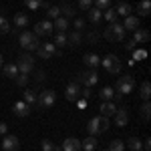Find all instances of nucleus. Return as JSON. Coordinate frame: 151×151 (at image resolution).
<instances>
[{
  "instance_id": "obj_48",
  "label": "nucleus",
  "mask_w": 151,
  "mask_h": 151,
  "mask_svg": "<svg viewBox=\"0 0 151 151\" xmlns=\"http://www.w3.org/2000/svg\"><path fill=\"white\" fill-rule=\"evenodd\" d=\"M145 57H147L145 50H135V52H133V60H143Z\"/></svg>"
},
{
  "instance_id": "obj_26",
  "label": "nucleus",
  "mask_w": 151,
  "mask_h": 151,
  "mask_svg": "<svg viewBox=\"0 0 151 151\" xmlns=\"http://www.w3.org/2000/svg\"><path fill=\"white\" fill-rule=\"evenodd\" d=\"M52 28H57V32H67L69 30V20L65 16H58V18H55V22H52Z\"/></svg>"
},
{
  "instance_id": "obj_8",
  "label": "nucleus",
  "mask_w": 151,
  "mask_h": 151,
  "mask_svg": "<svg viewBox=\"0 0 151 151\" xmlns=\"http://www.w3.org/2000/svg\"><path fill=\"white\" fill-rule=\"evenodd\" d=\"M101 65H103V69L107 73H111V75H119L121 73V60L117 55H107V57L101 58Z\"/></svg>"
},
{
  "instance_id": "obj_3",
  "label": "nucleus",
  "mask_w": 151,
  "mask_h": 151,
  "mask_svg": "<svg viewBox=\"0 0 151 151\" xmlns=\"http://www.w3.org/2000/svg\"><path fill=\"white\" fill-rule=\"evenodd\" d=\"M18 45H20L24 50H36L38 45H40V40H38V36H36L35 32L22 30V32L18 35Z\"/></svg>"
},
{
  "instance_id": "obj_30",
  "label": "nucleus",
  "mask_w": 151,
  "mask_h": 151,
  "mask_svg": "<svg viewBox=\"0 0 151 151\" xmlns=\"http://www.w3.org/2000/svg\"><path fill=\"white\" fill-rule=\"evenodd\" d=\"M139 97H141V99H143V101H149V97H151V85H149V81L141 83V89H139Z\"/></svg>"
},
{
  "instance_id": "obj_47",
  "label": "nucleus",
  "mask_w": 151,
  "mask_h": 151,
  "mask_svg": "<svg viewBox=\"0 0 151 151\" xmlns=\"http://www.w3.org/2000/svg\"><path fill=\"white\" fill-rule=\"evenodd\" d=\"M91 97V87H85V89H81V95H79V99H89Z\"/></svg>"
},
{
  "instance_id": "obj_32",
  "label": "nucleus",
  "mask_w": 151,
  "mask_h": 151,
  "mask_svg": "<svg viewBox=\"0 0 151 151\" xmlns=\"http://www.w3.org/2000/svg\"><path fill=\"white\" fill-rule=\"evenodd\" d=\"M103 18H105L109 24H113V22H117V20H119V16H117L115 8H107V10H103Z\"/></svg>"
},
{
  "instance_id": "obj_54",
  "label": "nucleus",
  "mask_w": 151,
  "mask_h": 151,
  "mask_svg": "<svg viewBox=\"0 0 151 151\" xmlns=\"http://www.w3.org/2000/svg\"><path fill=\"white\" fill-rule=\"evenodd\" d=\"M105 151H109V149H105Z\"/></svg>"
},
{
  "instance_id": "obj_14",
  "label": "nucleus",
  "mask_w": 151,
  "mask_h": 151,
  "mask_svg": "<svg viewBox=\"0 0 151 151\" xmlns=\"http://www.w3.org/2000/svg\"><path fill=\"white\" fill-rule=\"evenodd\" d=\"M12 113L16 117H28L30 115V105H26L24 101H16L12 107Z\"/></svg>"
},
{
  "instance_id": "obj_25",
  "label": "nucleus",
  "mask_w": 151,
  "mask_h": 151,
  "mask_svg": "<svg viewBox=\"0 0 151 151\" xmlns=\"http://www.w3.org/2000/svg\"><path fill=\"white\" fill-rule=\"evenodd\" d=\"M149 12H151V0H141L139 4H137V14H139V18L149 16Z\"/></svg>"
},
{
  "instance_id": "obj_20",
  "label": "nucleus",
  "mask_w": 151,
  "mask_h": 151,
  "mask_svg": "<svg viewBox=\"0 0 151 151\" xmlns=\"http://www.w3.org/2000/svg\"><path fill=\"white\" fill-rule=\"evenodd\" d=\"M2 73H4V77H8L12 81L18 77V69H16L14 63H4V65H2Z\"/></svg>"
},
{
  "instance_id": "obj_23",
  "label": "nucleus",
  "mask_w": 151,
  "mask_h": 151,
  "mask_svg": "<svg viewBox=\"0 0 151 151\" xmlns=\"http://www.w3.org/2000/svg\"><path fill=\"white\" fill-rule=\"evenodd\" d=\"M87 16H89V22L91 24H99L101 20H103V12L99 10V8H95V6L87 10Z\"/></svg>"
},
{
  "instance_id": "obj_7",
  "label": "nucleus",
  "mask_w": 151,
  "mask_h": 151,
  "mask_svg": "<svg viewBox=\"0 0 151 151\" xmlns=\"http://www.w3.org/2000/svg\"><path fill=\"white\" fill-rule=\"evenodd\" d=\"M16 69H18V73H22V75H30V73L35 70V57L28 55V52H22V55L18 57Z\"/></svg>"
},
{
  "instance_id": "obj_34",
  "label": "nucleus",
  "mask_w": 151,
  "mask_h": 151,
  "mask_svg": "<svg viewBox=\"0 0 151 151\" xmlns=\"http://www.w3.org/2000/svg\"><path fill=\"white\" fill-rule=\"evenodd\" d=\"M8 32H12L10 22H8V18L4 14H0V35H8Z\"/></svg>"
},
{
  "instance_id": "obj_41",
  "label": "nucleus",
  "mask_w": 151,
  "mask_h": 151,
  "mask_svg": "<svg viewBox=\"0 0 151 151\" xmlns=\"http://www.w3.org/2000/svg\"><path fill=\"white\" fill-rule=\"evenodd\" d=\"M47 16L50 18V20H55V18H58L60 16V6H50L47 12Z\"/></svg>"
},
{
  "instance_id": "obj_53",
  "label": "nucleus",
  "mask_w": 151,
  "mask_h": 151,
  "mask_svg": "<svg viewBox=\"0 0 151 151\" xmlns=\"http://www.w3.org/2000/svg\"><path fill=\"white\" fill-rule=\"evenodd\" d=\"M2 65H4V58H2V52H0V69H2Z\"/></svg>"
},
{
  "instance_id": "obj_27",
  "label": "nucleus",
  "mask_w": 151,
  "mask_h": 151,
  "mask_svg": "<svg viewBox=\"0 0 151 151\" xmlns=\"http://www.w3.org/2000/svg\"><path fill=\"white\" fill-rule=\"evenodd\" d=\"M97 145H99V141L95 139L93 135H89L87 139L81 141V149H85V151H95V149H97Z\"/></svg>"
},
{
  "instance_id": "obj_28",
  "label": "nucleus",
  "mask_w": 151,
  "mask_h": 151,
  "mask_svg": "<svg viewBox=\"0 0 151 151\" xmlns=\"http://www.w3.org/2000/svg\"><path fill=\"white\" fill-rule=\"evenodd\" d=\"M131 10H133V8H131V4L123 2V0H121V2H119V4L115 6L117 16H129V14H131Z\"/></svg>"
},
{
  "instance_id": "obj_9",
  "label": "nucleus",
  "mask_w": 151,
  "mask_h": 151,
  "mask_svg": "<svg viewBox=\"0 0 151 151\" xmlns=\"http://www.w3.org/2000/svg\"><path fill=\"white\" fill-rule=\"evenodd\" d=\"M36 55L42 58V60H48V58L55 57V55H60V50H57V47L52 42H40L38 48H36Z\"/></svg>"
},
{
  "instance_id": "obj_51",
  "label": "nucleus",
  "mask_w": 151,
  "mask_h": 151,
  "mask_svg": "<svg viewBox=\"0 0 151 151\" xmlns=\"http://www.w3.org/2000/svg\"><path fill=\"white\" fill-rule=\"evenodd\" d=\"M6 131H8V125L0 121V135H6Z\"/></svg>"
},
{
  "instance_id": "obj_22",
  "label": "nucleus",
  "mask_w": 151,
  "mask_h": 151,
  "mask_svg": "<svg viewBox=\"0 0 151 151\" xmlns=\"http://www.w3.org/2000/svg\"><path fill=\"white\" fill-rule=\"evenodd\" d=\"M36 99H38V93H36V91H32V89H24V93H22V101H24L26 105L35 107V105H36Z\"/></svg>"
},
{
  "instance_id": "obj_42",
  "label": "nucleus",
  "mask_w": 151,
  "mask_h": 151,
  "mask_svg": "<svg viewBox=\"0 0 151 151\" xmlns=\"http://www.w3.org/2000/svg\"><path fill=\"white\" fill-rule=\"evenodd\" d=\"M18 87H26V83H28V75H22V73H18V77L14 79Z\"/></svg>"
},
{
  "instance_id": "obj_10",
  "label": "nucleus",
  "mask_w": 151,
  "mask_h": 151,
  "mask_svg": "<svg viewBox=\"0 0 151 151\" xmlns=\"http://www.w3.org/2000/svg\"><path fill=\"white\" fill-rule=\"evenodd\" d=\"M79 95H81V85L75 81H70L67 85V89H65V97H67V101L69 103H77L79 101Z\"/></svg>"
},
{
  "instance_id": "obj_15",
  "label": "nucleus",
  "mask_w": 151,
  "mask_h": 151,
  "mask_svg": "<svg viewBox=\"0 0 151 151\" xmlns=\"http://www.w3.org/2000/svg\"><path fill=\"white\" fill-rule=\"evenodd\" d=\"M63 151H83L81 149V139L77 137H67L63 141Z\"/></svg>"
},
{
  "instance_id": "obj_2",
  "label": "nucleus",
  "mask_w": 151,
  "mask_h": 151,
  "mask_svg": "<svg viewBox=\"0 0 151 151\" xmlns=\"http://www.w3.org/2000/svg\"><path fill=\"white\" fill-rule=\"evenodd\" d=\"M111 127V123H109V117H93L89 123H87V133L89 135H99V133H107Z\"/></svg>"
},
{
  "instance_id": "obj_40",
  "label": "nucleus",
  "mask_w": 151,
  "mask_h": 151,
  "mask_svg": "<svg viewBox=\"0 0 151 151\" xmlns=\"http://www.w3.org/2000/svg\"><path fill=\"white\" fill-rule=\"evenodd\" d=\"M40 147H42V151H58V147L50 139H42L40 141Z\"/></svg>"
},
{
  "instance_id": "obj_45",
  "label": "nucleus",
  "mask_w": 151,
  "mask_h": 151,
  "mask_svg": "<svg viewBox=\"0 0 151 151\" xmlns=\"http://www.w3.org/2000/svg\"><path fill=\"white\" fill-rule=\"evenodd\" d=\"M73 30L83 32V30H85V20H83V18H75V28H73Z\"/></svg>"
},
{
  "instance_id": "obj_18",
  "label": "nucleus",
  "mask_w": 151,
  "mask_h": 151,
  "mask_svg": "<svg viewBox=\"0 0 151 151\" xmlns=\"http://www.w3.org/2000/svg\"><path fill=\"white\" fill-rule=\"evenodd\" d=\"M123 28L125 30H137V28H141V24H139V16H125V22H123Z\"/></svg>"
},
{
  "instance_id": "obj_21",
  "label": "nucleus",
  "mask_w": 151,
  "mask_h": 151,
  "mask_svg": "<svg viewBox=\"0 0 151 151\" xmlns=\"http://www.w3.org/2000/svg\"><path fill=\"white\" fill-rule=\"evenodd\" d=\"M83 60H85V65H87L89 69H97V67L101 65V58L97 57L95 52H87V55L83 57Z\"/></svg>"
},
{
  "instance_id": "obj_13",
  "label": "nucleus",
  "mask_w": 151,
  "mask_h": 151,
  "mask_svg": "<svg viewBox=\"0 0 151 151\" xmlns=\"http://www.w3.org/2000/svg\"><path fill=\"white\" fill-rule=\"evenodd\" d=\"M115 125L117 127H127V123H129V113H127V109H119L117 107V111H115Z\"/></svg>"
},
{
  "instance_id": "obj_46",
  "label": "nucleus",
  "mask_w": 151,
  "mask_h": 151,
  "mask_svg": "<svg viewBox=\"0 0 151 151\" xmlns=\"http://www.w3.org/2000/svg\"><path fill=\"white\" fill-rule=\"evenodd\" d=\"M123 45H125V50H135V40L133 38H129V40H123Z\"/></svg>"
},
{
  "instance_id": "obj_37",
  "label": "nucleus",
  "mask_w": 151,
  "mask_h": 151,
  "mask_svg": "<svg viewBox=\"0 0 151 151\" xmlns=\"http://www.w3.org/2000/svg\"><path fill=\"white\" fill-rule=\"evenodd\" d=\"M42 2L45 0H24V6L28 10H38V8H42Z\"/></svg>"
},
{
  "instance_id": "obj_11",
  "label": "nucleus",
  "mask_w": 151,
  "mask_h": 151,
  "mask_svg": "<svg viewBox=\"0 0 151 151\" xmlns=\"http://www.w3.org/2000/svg\"><path fill=\"white\" fill-rule=\"evenodd\" d=\"M2 149L4 151H18V147H20V141H18V137L16 135H2Z\"/></svg>"
},
{
  "instance_id": "obj_24",
  "label": "nucleus",
  "mask_w": 151,
  "mask_h": 151,
  "mask_svg": "<svg viewBox=\"0 0 151 151\" xmlns=\"http://www.w3.org/2000/svg\"><path fill=\"white\" fill-rule=\"evenodd\" d=\"M149 38H151V32L145 30V28H137V30L133 32V40H135V42H147Z\"/></svg>"
},
{
  "instance_id": "obj_29",
  "label": "nucleus",
  "mask_w": 151,
  "mask_h": 151,
  "mask_svg": "<svg viewBox=\"0 0 151 151\" xmlns=\"http://www.w3.org/2000/svg\"><path fill=\"white\" fill-rule=\"evenodd\" d=\"M125 147H129L131 151H143V141H141L139 137H129Z\"/></svg>"
},
{
  "instance_id": "obj_52",
  "label": "nucleus",
  "mask_w": 151,
  "mask_h": 151,
  "mask_svg": "<svg viewBox=\"0 0 151 151\" xmlns=\"http://www.w3.org/2000/svg\"><path fill=\"white\" fill-rule=\"evenodd\" d=\"M77 103H79V107H81V109H85V105H87V101H85V99H79Z\"/></svg>"
},
{
  "instance_id": "obj_33",
  "label": "nucleus",
  "mask_w": 151,
  "mask_h": 151,
  "mask_svg": "<svg viewBox=\"0 0 151 151\" xmlns=\"http://www.w3.org/2000/svg\"><path fill=\"white\" fill-rule=\"evenodd\" d=\"M139 113H141V119L147 123V121H149V117H151V105H149V101H145V103L139 107Z\"/></svg>"
},
{
  "instance_id": "obj_50",
  "label": "nucleus",
  "mask_w": 151,
  "mask_h": 151,
  "mask_svg": "<svg viewBox=\"0 0 151 151\" xmlns=\"http://www.w3.org/2000/svg\"><path fill=\"white\" fill-rule=\"evenodd\" d=\"M143 149H145V151L151 149V139H149V137H145V139H143Z\"/></svg>"
},
{
  "instance_id": "obj_43",
  "label": "nucleus",
  "mask_w": 151,
  "mask_h": 151,
  "mask_svg": "<svg viewBox=\"0 0 151 151\" xmlns=\"http://www.w3.org/2000/svg\"><path fill=\"white\" fill-rule=\"evenodd\" d=\"M79 8H81V10H89V8H93V0H79Z\"/></svg>"
},
{
  "instance_id": "obj_12",
  "label": "nucleus",
  "mask_w": 151,
  "mask_h": 151,
  "mask_svg": "<svg viewBox=\"0 0 151 151\" xmlns=\"http://www.w3.org/2000/svg\"><path fill=\"white\" fill-rule=\"evenodd\" d=\"M35 35H36V36H48V35H52V22H50V20L36 22V26H35Z\"/></svg>"
},
{
  "instance_id": "obj_44",
  "label": "nucleus",
  "mask_w": 151,
  "mask_h": 151,
  "mask_svg": "<svg viewBox=\"0 0 151 151\" xmlns=\"http://www.w3.org/2000/svg\"><path fill=\"white\" fill-rule=\"evenodd\" d=\"M87 40L95 45V42L99 40V32H97V30H89V32H87Z\"/></svg>"
},
{
  "instance_id": "obj_36",
  "label": "nucleus",
  "mask_w": 151,
  "mask_h": 151,
  "mask_svg": "<svg viewBox=\"0 0 151 151\" xmlns=\"http://www.w3.org/2000/svg\"><path fill=\"white\" fill-rule=\"evenodd\" d=\"M55 47H67V32H57L55 35V42H52Z\"/></svg>"
},
{
  "instance_id": "obj_38",
  "label": "nucleus",
  "mask_w": 151,
  "mask_h": 151,
  "mask_svg": "<svg viewBox=\"0 0 151 151\" xmlns=\"http://www.w3.org/2000/svg\"><path fill=\"white\" fill-rule=\"evenodd\" d=\"M93 6L103 12V10H107V8H111V0H93Z\"/></svg>"
},
{
  "instance_id": "obj_39",
  "label": "nucleus",
  "mask_w": 151,
  "mask_h": 151,
  "mask_svg": "<svg viewBox=\"0 0 151 151\" xmlns=\"http://www.w3.org/2000/svg\"><path fill=\"white\" fill-rule=\"evenodd\" d=\"M109 151H125V143L121 139H113L109 145Z\"/></svg>"
},
{
  "instance_id": "obj_16",
  "label": "nucleus",
  "mask_w": 151,
  "mask_h": 151,
  "mask_svg": "<svg viewBox=\"0 0 151 151\" xmlns=\"http://www.w3.org/2000/svg\"><path fill=\"white\" fill-rule=\"evenodd\" d=\"M81 42H83V32H79V30H73L67 36V47H70V48L81 47Z\"/></svg>"
},
{
  "instance_id": "obj_31",
  "label": "nucleus",
  "mask_w": 151,
  "mask_h": 151,
  "mask_svg": "<svg viewBox=\"0 0 151 151\" xmlns=\"http://www.w3.org/2000/svg\"><path fill=\"white\" fill-rule=\"evenodd\" d=\"M113 95H115V89H111V87H103V89L99 91V99H101V101H111Z\"/></svg>"
},
{
  "instance_id": "obj_6",
  "label": "nucleus",
  "mask_w": 151,
  "mask_h": 151,
  "mask_svg": "<svg viewBox=\"0 0 151 151\" xmlns=\"http://www.w3.org/2000/svg\"><path fill=\"white\" fill-rule=\"evenodd\" d=\"M75 83H79V85H85V87H93L99 83V75H97V70L95 69H89V70H81V73H77V77H75Z\"/></svg>"
},
{
  "instance_id": "obj_17",
  "label": "nucleus",
  "mask_w": 151,
  "mask_h": 151,
  "mask_svg": "<svg viewBox=\"0 0 151 151\" xmlns=\"http://www.w3.org/2000/svg\"><path fill=\"white\" fill-rule=\"evenodd\" d=\"M26 26H28V16H26V12H16L12 32H14V30H20V28H26Z\"/></svg>"
},
{
  "instance_id": "obj_1",
  "label": "nucleus",
  "mask_w": 151,
  "mask_h": 151,
  "mask_svg": "<svg viewBox=\"0 0 151 151\" xmlns=\"http://www.w3.org/2000/svg\"><path fill=\"white\" fill-rule=\"evenodd\" d=\"M125 35H127V30L123 28L121 22L109 24V26L103 30V36L109 40V42H123V40H125Z\"/></svg>"
},
{
  "instance_id": "obj_5",
  "label": "nucleus",
  "mask_w": 151,
  "mask_h": 151,
  "mask_svg": "<svg viewBox=\"0 0 151 151\" xmlns=\"http://www.w3.org/2000/svg\"><path fill=\"white\" fill-rule=\"evenodd\" d=\"M55 103H57V93L52 89H45L42 93H38V99H36L35 107H38V109H50Z\"/></svg>"
},
{
  "instance_id": "obj_35",
  "label": "nucleus",
  "mask_w": 151,
  "mask_h": 151,
  "mask_svg": "<svg viewBox=\"0 0 151 151\" xmlns=\"http://www.w3.org/2000/svg\"><path fill=\"white\" fill-rule=\"evenodd\" d=\"M60 16H65L67 20H69V18H75V10H73V6H70V4H63V6H60Z\"/></svg>"
},
{
  "instance_id": "obj_49",
  "label": "nucleus",
  "mask_w": 151,
  "mask_h": 151,
  "mask_svg": "<svg viewBox=\"0 0 151 151\" xmlns=\"http://www.w3.org/2000/svg\"><path fill=\"white\" fill-rule=\"evenodd\" d=\"M47 81V73H45V70H38V73H36V83H45Z\"/></svg>"
},
{
  "instance_id": "obj_4",
  "label": "nucleus",
  "mask_w": 151,
  "mask_h": 151,
  "mask_svg": "<svg viewBox=\"0 0 151 151\" xmlns=\"http://www.w3.org/2000/svg\"><path fill=\"white\" fill-rule=\"evenodd\" d=\"M133 89H135V79L131 77V75H123V77H119L115 83V93L119 95H129L133 93Z\"/></svg>"
},
{
  "instance_id": "obj_19",
  "label": "nucleus",
  "mask_w": 151,
  "mask_h": 151,
  "mask_svg": "<svg viewBox=\"0 0 151 151\" xmlns=\"http://www.w3.org/2000/svg\"><path fill=\"white\" fill-rule=\"evenodd\" d=\"M99 109H101V115H103V117H113V115H115V111H117V105L111 103V101H103Z\"/></svg>"
}]
</instances>
